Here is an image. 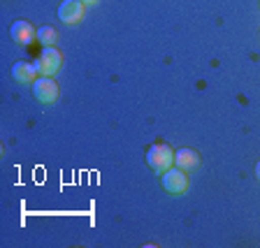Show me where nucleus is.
Wrapping results in <instances>:
<instances>
[{
  "mask_svg": "<svg viewBox=\"0 0 260 248\" xmlns=\"http://www.w3.org/2000/svg\"><path fill=\"white\" fill-rule=\"evenodd\" d=\"M63 67V54L56 47H44L35 58V70L42 77H54Z\"/></svg>",
  "mask_w": 260,
  "mask_h": 248,
  "instance_id": "nucleus-1",
  "label": "nucleus"
},
{
  "mask_svg": "<svg viewBox=\"0 0 260 248\" xmlns=\"http://www.w3.org/2000/svg\"><path fill=\"white\" fill-rule=\"evenodd\" d=\"M146 162H149V167L153 172H165V169L172 167L174 162V153L168 144H151L146 149Z\"/></svg>",
  "mask_w": 260,
  "mask_h": 248,
  "instance_id": "nucleus-2",
  "label": "nucleus"
},
{
  "mask_svg": "<svg viewBox=\"0 0 260 248\" xmlns=\"http://www.w3.org/2000/svg\"><path fill=\"white\" fill-rule=\"evenodd\" d=\"M60 95L58 84L54 81V77H40V79L32 81V97L42 104H51L56 102Z\"/></svg>",
  "mask_w": 260,
  "mask_h": 248,
  "instance_id": "nucleus-3",
  "label": "nucleus"
},
{
  "mask_svg": "<svg viewBox=\"0 0 260 248\" xmlns=\"http://www.w3.org/2000/svg\"><path fill=\"white\" fill-rule=\"evenodd\" d=\"M162 188L170 195H181L188 188V176H186V172L179 167L165 169V172H162Z\"/></svg>",
  "mask_w": 260,
  "mask_h": 248,
  "instance_id": "nucleus-4",
  "label": "nucleus"
},
{
  "mask_svg": "<svg viewBox=\"0 0 260 248\" xmlns=\"http://www.w3.org/2000/svg\"><path fill=\"white\" fill-rule=\"evenodd\" d=\"M84 16V0H63L58 5V19L63 23H79Z\"/></svg>",
  "mask_w": 260,
  "mask_h": 248,
  "instance_id": "nucleus-5",
  "label": "nucleus"
},
{
  "mask_svg": "<svg viewBox=\"0 0 260 248\" xmlns=\"http://www.w3.org/2000/svg\"><path fill=\"white\" fill-rule=\"evenodd\" d=\"M10 38L16 44H30L32 40L38 38V30H32V26L26 19H19V21H14L10 26Z\"/></svg>",
  "mask_w": 260,
  "mask_h": 248,
  "instance_id": "nucleus-6",
  "label": "nucleus"
},
{
  "mask_svg": "<svg viewBox=\"0 0 260 248\" xmlns=\"http://www.w3.org/2000/svg\"><path fill=\"white\" fill-rule=\"evenodd\" d=\"M174 165H177L179 169H184V172H195V169L200 167V156H198L195 149L184 146V149H179V151L174 153Z\"/></svg>",
  "mask_w": 260,
  "mask_h": 248,
  "instance_id": "nucleus-7",
  "label": "nucleus"
},
{
  "mask_svg": "<svg viewBox=\"0 0 260 248\" xmlns=\"http://www.w3.org/2000/svg\"><path fill=\"white\" fill-rule=\"evenodd\" d=\"M35 75H38L35 63H28V60H16V63L12 65V79L19 81V84H32V81H35Z\"/></svg>",
  "mask_w": 260,
  "mask_h": 248,
  "instance_id": "nucleus-8",
  "label": "nucleus"
},
{
  "mask_svg": "<svg viewBox=\"0 0 260 248\" xmlns=\"http://www.w3.org/2000/svg\"><path fill=\"white\" fill-rule=\"evenodd\" d=\"M38 40L44 44V47H54L56 40H58V32H56L54 26H40L38 28Z\"/></svg>",
  "mask_w": 260,
  "mask_h": 248,
  "instance_id": "nucleus-9",
  "label": "nucleus"
},
{
  "mask_svg": "<svg viewBox=\"0 0 260 248\" xmlns=\"http://www.w3.org/2000/svg\"><path fill=\"white\" fill-rule=\"evenodd\" d=\"M255 176H258V181H260V160L255 162Z\"/></svg>",
  "mask_w": 260,
  "mask_h": 248,
  "instance_id": "nucleus-10",
  "label": "nucleus"
},
{
  "mask_svg": "<svg viewBox=\"0 0 260 248\" xmlns=\"http://www.w3.org/2000/svg\"><path fill=\"white\" fill-rule=\"evenodd\" d=\"M93 3H98V0H84V5H93Z\"/></svg>",
  "mask_w": 260,
  "mask_h": 248,
  "instance_id": "nucleus-11",
  "label": "nucleus"
}]
</instances>
